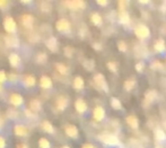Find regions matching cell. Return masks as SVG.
I'll use <instances>...</instances> for the list:
<instances>
[{
	"label": "cell",
	"mask_w": 166,
	"mask_h": 148,
	"mask_svg": "<svg viewBox=\"0 0 166 148\" xmlns=\"http://www.w3.org/2000/svg\"><path fill=\"white\" fill-rule=\"evenodd\" d=\"M3 28L7 32V34H15L16 30H17V24L15 22V19L13 18L11 16H6L3 18Z\"/></svg>",
	"instance_id": "cell-1"
},
{
	"label": "cell",
	"mask_w": 166,
	"mask_h": 148,
	"mask_svg": "<svg viewBox=\"0 0 166 148\" xmlns=\"http://www.w3.org/2000/svg\"><path fill=\"white\" fill-rule=\"evenodd\" d=\"M55 28L60 33H69L71 31V24L67 18H60L55 23Z\"/></svg>",
	"instance_id": "cell-2"
},
{
	"label": "cell",
	"mask_w": 166,
	"mask_h": 148,
	"mask_svg": "<svg viewBox=\"0 0 166 148\" xmlns=\"http://www.w3.org/2000/svg\"><path fill=\"white\" fill-rule=\"evenodd\" d=\"M98 138L106 145H111V146H114V145H118L119 144V139L115 135H112V133H101L98 136Z\"/></svg>",
	"instance_id": "cell-3"
},
{
	"label": "cell",
	"mask_w": 166,
	"mask_h": 148,
	"mask_svg": "<svg viewBox=\"0 0 166 148\" xmlns=\"http://www.w3.org/2000/svg\"><path fill=\"white\" fill-rule=\"evenodd\" d=\"M5 44L7 48H11V49H17L19 48V38L14 34H7L5 36Z\"/></svg>",
	"instance_id": "cell-4"
},
{
	"label": "cell",
	"mask_w": 166,
	"mask_h": 148,
	"mask_svg": "<svg viewBox=\"0 0 166 148\" xmlns=\"http://www.w3.org/2000/svg\"><path fill=\"white\" fill-rule=\"evenodd\" d=\"M68 103H69V100L67 96L65 95H60L56 97L55 100V103H54V106H55V110L56 111H65L68 106Z\"/></svg>",
	"instance_id": "cell-5"
},
{
	"label": "cell",
	"mask_w": 166,
	"mask_h": 148,
	"mask_svg": "<svg viewBox=\"0 0 166 148\" xmlns=\"http://www.w3.org/2000/svg\"><path fill=\"white\" fill-rule=\"evenodd\" d=\"M63 5H65L67 8L73 9V10L84 9V8L86 7L85 1H83V0H67V1H63Z\"/></svg>",
	"instance_id": "cell-6"
},
{
	"label": "cell",
	"mask_w": 166,
	"mask_h": 148,
	"mask_svg": "<svg viewBox=\"0 0 166 148\" xmlns=\"http://www.w3.org/2000/svg\"><path fill=\"white\" fill-rule=\"evenodd\" d=\"M20 22L23 24V26L27 30H32L33 25H34V17L31 14H24L20 16Z\"/></svg>",
	"instance_id": "cell-7"
},
{
	"label": "cell",
	"mask_w": 166,
	"mask_h": 148,
	"mask_svg": "<svg viewBox=\"0 0 166 148\" xmlns=\"http://www.w3.org/2000/svg\"><path fill=\"white\" fill-rule=\"evenodd\" d=\"M94 83L103 91L108 92L109 91V87H108V83L105 80V77L103 76L102 74H96L94 76Z\"/></svg>",
	"instance_id": "cell-8"
},
{
	"label": "cell",
	"mask_w": 166,
	"mask_h": 148,
	"mask_svg": "<svg viewBox=\"0 0 166 148\" xmlns=\"http://www.w3.org/2000/svg\"><path fill=\"white\" fill-rule=\"evenodd\" d=\"M45 45H46V48L51 51V52H58V50H59V42H58V38L55 36H50L46 38V41H45Z\"/></svg>",
	"instance_id": "cell-9"
},
{
	"label": "cell",
	"mask_w": 166,
	"mask_h": 148,
	"mask_svg": "<svg viewBox=\"0 0 166 148\" xmlns=\"http://www.w3.org/2000/svg\"><path fill=\"white\" fill-rule=\"evenodd\" d=\"M14 133L16 137H19V138H24V137H27L28 133H30V130L24 124H15L14 127Z\"/></svg>",
	"instance_id": "cell-10"
},
{
	"label": "cell",
	"mask_w": 166,
	"mask_h": 148,
	"mask_svg": "<svg viewBox=\"0 0 166 148\" xmlns=\"http://www.w3.org/2000/svg\"><path fill=\"white\" fill-rule=\"evenodd\" d=\"M9 103L13 105V106H15V108H18V106H22L23 104H24V98H23V96L18 94V93H13V94H10V96H9Z\"/></svg>",
	"instance_id": "cell-11"
},
{
	"label": "cell",
	"mask_w": 166,
	"mask_h": 148,
	"mask_svg": "<svg viewBox=\"0 0 166 148\" xmlns=\"http://www.w3.org/2000/svg\"><path fill=\"white\" fill-rule=\"evenodd\" d=\"M134 34L139 37V38H146V37L149 36L150 32H149V28H148L146 25L140 24V25H138V26L134 28Z\"/></svg>",
	"instance_id": "cell-12"
},
{
	"label": "cell",
	"mask_w": 166,
	"mask_h": 148,
	"mask_svg": "<svg viewBox=\"0 0 166 148\" xmlns=\"http://www.w3.org/2000/svg\"><path fill=\"white\" fill-rule=\"evenodd\" d=\"M38 84H40V87L42 89H50V88H52V79L49 76H46V75L41 76V78L38 80Z\"/></svg>",
	"instance_id": "cell-13"
},
{
	"label": "cell",
	"mask_w": 166,
	"mask_h": 148,
	"mask_svg": "<svg viewBox=\"0 0 166 148\" xmlns=\"http://www.w3.org/2000/svg\"><path fill=\"white\" fill-rule=\"evenodd\" d=\"M36 84V78L34 75H25L23 77V85L26 87V88H31V87H34Z\"/></svg>",
	"instance_id": "cell-14"
},
{
	"label": "cell",
	"mask_w": 166,
	"mask_h": 148,
	"mask_svg": "<svg viewBox=\"0 0 166 148\" xmlns=\"http://www.w3.org/2000/svg\"><path fill=\"white\" fill-rule=\"evenodd\" d=\"M8 61L10 63V66L14 67V68H18L19 66H20V63H22V59H20L18 53H16V52H11L9 54Z\"/></svg>",
	"instance_id": "cell-15"
},
{
	"label": "cell",
	"mask_w": 166,
	"mask_h": 148,
	"mask_svg": "<svg viewBox=\"0 0 166 148\" xmlns=\"http://www.w3.org/2000/svg\"><path fill=\"white\" fill-rule=\"evenodd\" d=\"M65 132H66V135L68 136V137H70V138H78V135H79V131H78V128L74 126V124H67L66 127H65Z\"/></svg>",
	"instance_id": "cell-16"
},
{
	"label": "cell",
	"mask_w": 166,
	"mask_h": 148,
	"mask_svg": "<svg viewBox=\"0 0 166 148\" xmlns=\"http://www.w3.org/2000/svg\"><path fill=\"white\" fill-rule=\"evenodd\" d=\"M75 109L76 111L80 114H84L85 112L87 111V104L83 98H77L75 102Z\"/></svg>",
	"instance_id": "cell-17"
},
{
	"label": "cell",
	"mask_w": 166,
	"mask_h": 148,
	"mask_svg": "<svg viewBox=\"0 0 166 148\" xmlns=\"http://www.w3.org/2000/svg\"><path fill=\"white\" fill-rule=\"evenodd\" d=\"M93 116H94V119H95L96 121H102V120L104 119V116H105L104 109H103L102 106H96V108L94 109V111H93Z\"/></svg>",
	"instance_id": "cell-18"
},
{
	"label": "cell",
	"mask_w": 166,
	"mask_h": 148,
	"mask_svg": "<svg viewBox=\"0 0 166 148\" xmlns=\"http://www.w3.org/2000/svg\"><path fill=\"white\" fill-rule=\"evenodd\" d=\"M28 109H31L34 113L40 112L42 110V103H41V101H40L38 98L31 100V102H30V108H28Z\"/></svg>",
	"instance_id": "cell-19"
},
{
	"label": "cell",
	"mask_w": 166,
	"mask_h": 148,
	"mask_svg": "<svg viewBox=\"0 0 166 148\" xmlns=\"http://www.w3.org/2000/svg\"><path fill=\"white\" fill-rule=\"evenodd\" d=\"M54 67L55 69H56V71L61 75V76H68V75H69V68H68L65 63H62V62H56L54 65Z\"/></svg>",
	"instance_id": "cell-20"
},
{
	"label": "cell",
	"mask_w": 166,
	"mask_h": 148,
	"mask_svg": "<svg viewBox=\"0 0 166 148\" xmlns=\"http://www.w3.org/2000/svg\"><path fill=\"white\" fill-rule=\"evenodd\" d=\"M156 92L154 91V89H150V91H148L146 92L145 94V100H144V104L145 105H149L151 102H154V100L156 98Z\"/></svg>",
	"instance_id": "cell-21"
},
{
	"label": "cell",
	"mask_w": 166,
	"mask_h": 148,
	"mask_svg": "<svg viewBox=\"0 0 166 148\" xmlns=\"http://www.w3.org/2000/svg\"><path fill=\"white\" fill-rule=\"evenodd\" d=\"M41 127H42V129L44 132H46V133H50V135H53L55 131H54V127L52 126V123L50 122V121H48V120H44L43 122H42V124H41Z\"/></svg>",
	"instance_id": "cell-22"
},
{
	"label": "cell",
	"mask_w": 166,
	"mask_h": 148,
	"mask_svg": "<svg viewBox=\"0 0 166 148\" xmlns=\"http://www.w3.org/2000/svg\"><path fill=\"white\" fill-rule=\"evenodd\" d=\"M73 86H74L75 89L80 91V89L84 88V86H85V81H84V79H83L80 76H77V77H75L74 81H73Z\"/></svg>",
	"instance_id": "cell-23"
},
{
	"label": "cell",
	"mask_w": 166,
	"mask_h": 148,
	"mask_svg": "<svg viewBox=\"0 0 166 148\" xmlns=\"http://www.w3.org/2000/svg\"><path fill=\"white\" fill-rule=\"evenodd\" d=\"M40 10L42 13H44V14H49L52 10V5L49 1H42L40 3Z\"/></svg>",
	"instance_id": "cell-24"
},
{
	"label": "cell",
	"mask_w": 166,
	"mask_h": 148,
	"mask_svg": "<svg viewBox=\"0 0 166 148\" xmlns=\"http://www.w3.org/2000/svg\"><path fill=\"white\" fill-rule=\"evenodd\" d=\"M127 123L129 124L131 128H133V129H137L138 126H139L138 119H137L134 115H129V116H127Z\"/></svg>",
	"instance_id": "cell-25"
},
{
	"label": "cell",
	"mask_w": 166,
	"mask_h": 148,
	"mask_svg": "<svg viewBox=\"0 0 166 148\" xmlns=\"http://www.w3.org/2000/svg\"><path fill=\"white\" fill-rule=\"evenodd\" d=\"M35 61L38 65H44L48 61V54L45 52H38L35 57Z\"/></svg>",
	"instance_id": "cell-26"
},
{
	"label": "cell",
	"mask_w": 166,
	"mask_h": 148,
	"mask_svg": "<svg viewBox=\"0 0 166 148\" xmlns=\"http://www.w3.org/2000/svg\"><path fill=\"white\" fill-rule=\"evenodd\" d=\"M154 49L157 52H163L165 50V42H164V40L159 38L158 41H156V43L154 44Z\"/></svg>",
	"instance_id": "cell-27"
},
{
	"label": "cell",
	"mask_w": 166,
	"mask_h": 148,
	"mask_svg": "<svg viewBox=\"0 0 166 148\" xmlns=\"http://www.w3.org/2000/svg\"><path fill=\"white\" fill-rule=\"evenodd\" d=\"M91 20H92V23L94 25L99 26L102 24V16L99 14H97V13H94V14L91 15Z\"/></svg>",
	"instance_id": "cell-28"
},
{
	"label": "cell",
	"mask_w": 166,
	"mask_h": 148,
	"mask_svg": "<svg viewBox=\"0 0 166 148\" xmlns=\"http://www.w3.org/2000/svg\"><path fill=\"white\" fill-rule=\"evenodd\" d=\"M119 19L121 24H128L130 22V16L127 11H121L119 15Z\"/></svg>",
	"instance_id": "cell-29"
},
{
	"label": "cell",
	"mask_w": 166,
	"mask_h": 148,
	"mask_svg": "<svg viewBox=\"0 0 166 148\" xmlns=\"http://www.w3.org/2000/svg\"><path fill=\"white\" fill-rule=\"evenodd\" d=\"M38 147L40 148H51V143L46 138H40L38 139Z\"/></svg>",
	"instance_id": "cell-30"
},
{
	"label": "cell",
	"mask_w": 166,
	"mask_h": 148,
	"mask_svg": "<svg viewBox=\"0 0 166 148\" xmlns=\"http://www.w3.org/2000/svg\"><path fill=\"white\" fill-rule=\"evenodd\" d=\"M155 137H156V139H157V140H159V141H163V140H165L166 139L165 132H164L162 129H156L155 130Z\"/></svg>",
	"instance_id": "cell-31"
},
{
	"label": "cell",
	"mask_w": 166,
	"mask_h": 148,
	"mask_svg": "<svg viewBox=\"0 0 166 148\" xmlns=\"http://www.w3.org/2000/svg\"><path fill=\"white\" fill-rule=\"evenodd\" d=\"M134 85H136V79H134V78H129V79L126 80V83H124V88H126L127 91H131V89L134 87Z\"/></svg>",
	"instance_id": "cell-32"
},
{
	"label": "cell",
	"mask_w": 166,
	"mask_h": 148,
	"mask_svg": "<svg viewBox=\"0 0 166 148\" xmlns=\"http://www.w3.org/2000/svg\"><path fill=\"white\" fill-rule=\"evenodd\" d=\"M150 68H151L153 70H161V69H163V68H164V66H163V63H162L161 61L156 60V61H153V62H151Z\"/></svg>",
	"instance_id": "cell-33"
},
{
	"label": "cell",
	"mask_w": 166,
	"mask_h": 148,
	"mask_svg": "<svg viewBox=\"0 0 166 148\" xmlns=\"http://www.w3.org/2000/svg\"><path fill=\"white\" fill-rule=\"evenodd\" d=\"M111 105H112V108L115 109V110L121 109V102H120V100L116 98V97H112V98H111Z\"/></svg>",
	"instance_id": "cell-34"
},
{
	"label": "cell",
	"mask_w": 166,
	"mask_h": 148,
	"mask_svg": "<svg viewBox=\"0 0 166 148\" xmlns=\"http://www.w3.org/2000/svg\"><path fill=\"white\" fill-rule=\"evenodd\" d=\"M28 41L32 42V43H36L40 41V35L37 34L36 32H32L30 35H28Z\"/></svg>",
	"instance_id": "cell-35"
},
{
	"label": "cell",
	"mask_w": 166,
	"mask_h": 148,
	"mask_svg": "<svg viewBox=\"0 0 166 148\" xmlns=\"http://www.w3.org/2000/svg\"><path fill=\"white\" fill-rule=\"evenodd\" d=\"M83 65H84V67H85L87 70H93L94 67H95V62H94L93 60H85Z\"/></svg>",
	"instance_id": "cell-36"
},
{
	"label": "cell",
	"mask_w": 166,
	"mask_h": 148,
	"mask_svg": "<svg viewBox=\"0 0 166 148\" xmlns=\"http://www.w3.org/2000/svg\"><path fill=\"white\" fill-rule=\"evenodd\" d=\"M24 115L27 119H34V118H36V113H34L31 109H25L24 110Z\"/></svg>",
	"instance_id": "cell-37"
},
{
	"label": "cell",
	"mask_w": 166,
	"mask_h": 148,
	"mask_svg": "<svg viewBox=\"0 0 166 148\" xmlns=\"http://www.w3.org/2000/svg\"><path fill=\"white\" fill-rule=\"evenodd\" d=\"M7 116L9 119H16L18 116V113L15 109H8L7 110Z\"/></svg>",
	"instance_id": "cell-38"
},
{
	"label": "cell",
	"mask_w": 166,
	"mask_h": 148,
	"mask_svg": "<svg viewBox=\"0 0 166 148\" xmlns=\"http://www.w3.org/2000/svg\"><path fill=\"white\" fill-rule=\"evenodd\" d=\"M118 49L121 52H126L127 49H128V45H127V43L124 41H120V42H118Z\"/></svg>",
	"instance_id": "cell-39"
},
{
	"label": "cell",
	"mask_w": 166,
	"mask_h": 148,
	"mask_svg": "<svg viewBox=\"0 0 166 148\" xmlns=\"http://www.w3.org/2000/svg\"><path fill=\"white\" fill-rule=\"evenodd\" d=\"M63 52H65V56L67 57V58H71V57L74 56V49L71 46H66L65 50H63Z\"/></svg>",
	"instance_id": "cell-40"
},
{
	"label": "cell",
	"mask_w": 166,
	"mask_h": 148,
	"mask_svg": "<svg viewBox=\"0 0 166 148\" xmlns=\"http://www.w3.org/2000/svg\"><path fill=\"white\" fill-rule=\"evenodd\" d=\"M108 68L110 69L111 71L115 73V71L118 70V63H116L115 61H109V62H108Z\"/></svg>",
	"instance_id": "cell-41"
},
{
	"label": "cell",
	"mask_w": 166,
	"mask_h": 148,
	"mask_svg": "<svg viewBox=\"0 0 166 148\" xmlns=\"http://www.w3.org/2000/svg\"><path fill=\"white\" fill-rule=\"evenodd\" d=\"M8 80V76L6 74L5 70H0V84L2 85L3 83H6Z\"/></svg>",
	"instance_id": "cell-42"
},
{
	"label": "cell",
	"mask_w": 166,
	"mask_h": 148,
	"mask_svg": "<svg viewBox=\"0 0 166 148\" xmlns=\"http://www.w3.org/2000/svg\"><path fill=\"white\" fill-rule=\"evenodd\" d=\"M144 67H145L144 62H138V63L136 65V70L140 73V71H142V70H144Z\"/></svg>",
	"instance_id": "cell-43"
},
{
	"label": "cell",
	"mask_w": 166,
	"mask_h": 148,
	"mask_svg": "<svg viewBox=\"0 0 166 148\" xmlns=\"http://www.w3.org/2000/svg\"><path fill=\"white\" fill-rule=\"evenodd\" d=\"M78 34H79V36L81 37V38L85 37V34H86V27H85V26H81V28H79Z\"/></svg>",
	"instance_id": "cell-44"
},
{
	"label": "cell",
	"mask_w": 166,
	"mask_h": 148,
	"mask_svg": "<svg viewBox=\"0 0 166 148\" xmlns=\"http://www.w3.org/2000/svg\"><path fill=\"white\" fill-rule=\"evenodd\" d=\"M7 147V141H6V139L2 137V136H0V148H6Z\"/></svg>",
	"instance_id": "cell-45"
},
{
	"label": "cell",
	"mask_w": 166,
	"mask_h": 148,
	"mask_svg": "<svg viewBox=\"0 0 166 148\" xmlns=\"http://www.w3.org/2000/svg\"><path fill=\"white\" fill-rule=\"evenodd\" d=\"M126 3H127V1H123V0L119 1V8H120V11H124V8H126Z\"/></svg>",
	"instance_id": "cell-46"
},
{
	"label": "cell",
	"mask_w": 166,
	"mask_h": 148,
	"mask_svg": "<svg viewBox=\"0 0 166 148\" xmlns=\"http://www.w3.org/2000/svg\"><path fill=\"white\" fill-rule=\"evenodd\" d=\"M8 7V2L6 0H0V9H6Z\"/></svg>",
	"instance_id": "cell-47"
},
{
	"label": "cell",
	"mask_w": 166,
	"mask_h": 148,
	"mask_svg": "<svg viewBox=\"0 0 166 148\" xmlns=\"http://www.w3.org/2000/svg\"><path fill=\"white\" fill-rule=\"evenodd\" d=\"M93 48H94L96 51H99V50L102 49V44H101V43H97V42H95V43H93Z\"/></svg>",
	"instance_id": "cell-48"
},
{
	"label": "cell",
	"mask_w": 166,
	"mask_h": 148,
	"mask_svg": "<svg viewBox=\"0 0 166 148\" xmlns=\"http://www.w3.org/2000/svg\"><path fill=\"white\" fill-rule=\"evenodd\" d=\"M8 80H10V81H16V80H17V75L9 74V76H8Z\"/></svg>",
	"instance_id": "cell-49"
},
{
	"label": "cell",
	"mask_w": 166,
	"mask_h": 148,
	"mask_svg": "<svg viewBox=\"0 0 166 148\" xmlns=\"http://www.w3.org/2000/svg\"><path fill=\"white\" fill-rule=\"evenodd\" d=\"M96 2H97L99 6H102V7H105V6H108V3H109L106 0H97Z\"/></svg>",
	"instance_id": "cell-50"
},
{
	"label": "cell",
	"mask_w": 166,
	"mask_h": 148,
	"mask_svg": "<svg viewBox=\"0 0 166 148\" xmlns=\"http://www.w3.org/2000/svg\"><path fill=\"white\" fill-rule=\"evenodd\" d=\"M16 148H28V145L25 143H19V144H17Z\"/></svg>",
	"instance_id": "cell-51"
},
{
	"label": "cell",
	"mask_w": 166,
	"mask_h": 148,
	"mask_svg": "<svg viewBox=\"0 0 166 148\" xmlns=\"http://www.w3.org/2000/svg\"><path fill=\"white\" fill-rule=\"evenodd\" d=\"M81 148H95V147H94V145L89 144V143H87V144H84Z\"/></svg>",
	"instance_id": "cell-52"
},
{
	"label": "cell",
	"mask_w": 166,
	"mask_h": 148,
	"mask_svg": "<svg viewBox=\"0 0 166 148\" xmlns=\"http://www.w3.org/2000/svg\"><path fill=\"white\" fill-rule=\"evenodd\" d=\"M20 3H24V5H31V3H32V0H20Z\"/></svg>",
	"instance_id": "cell-53"
},
{
	"label": "cell",
	"mask_w": 166,
	"mask_h": 148,
	"mask_svg": "<svg viewBox=\"0 0 166 148\" xmlns=\"http://www.w3.org/2000/svg\"><path fill=\"white\" fill-rule=\"evenodd\" d=\"M162 10H163V11H166V1H164L163 5H162Z\"/></svg>",
	"instance_id": "cell-54"
},
{
	"label": "cell",
	"mask_w": 166,
	"mask_h": 148,
	"mask_svg": "<svg viewBox=\"0 0 166 148\" xmlns=\"http://www.w3.org/2000/svg\"><path fill=\"white\" fill-rule=\"evenodd\" d=\"M2 126H3V120H2V119H0V129L2 128Z\"/></svg>",
	"instance_id": "cell-55"
},
{
	"label": "cell",
	"mask_w": 166,
	"mask_h": 148,
	"mask_svg": "<svg viewBox=\"0 0 166 148\" xmlns=\"http://www.w3.org/2000/svg\"><path fill=\"white\" fill-rule=\"evenodd\" d=\"M141 3H148V0H140Z\"/></svg>",
	"instance_id": "cell-56"
},
{
	"label": "cell",
	"mask_w": 166,
	"mask_h": 148,
	"mask_svg": "<svg viewBox=\"0 0 166 148\" xmlns=\"http://www.w3.org/2000/svg\"><path fill=\"white\" fill-rule=\"evenodd\" d=\"M2 89H3V86H2V85H1V84H0V93L2 92Z\"/></svg>",
	"instance_id": "cell-57"
},
{
	"label": "cell",
	"mask_w": 166,
	"mask_h": 148,
	"mask_svg": "<svg viewBox=\"0 0 166 148\" xmlns=\"http://www.w3.org/2000/svg\"><path fill=\"white\" fill-rule=\"evenodd\" d=\"M61 148H70V147H69V146H62Z\"/></svg>",
	"instance_id": "cell-58"
},
{
	"label": "cell",
	"mask_w": 166,
	"mask_h": 148,
	"mask_svg": "<svg viewBox=\"0 0 166 148\" xmlns=\"http://www.w3.org/2000/svg\"><path fill=\"white\" fill-rule=\"evenodd\" d=\"M156 148H161V147H156Z\"/></svg>",
	"instance_id": "cell-59"
}]
</instances>
